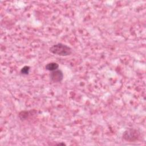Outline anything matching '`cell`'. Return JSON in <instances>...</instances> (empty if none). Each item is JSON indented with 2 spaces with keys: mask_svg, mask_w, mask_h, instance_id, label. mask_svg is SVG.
Returning a JSON list of instances; mask_svg holds the SVG:
<instances>
[{
  "mask_svg": "<svg viewBox=\"0 0 146 146\" xmlns=\"http://www.w3.org/2000/svg\"><path fill=\"white\" fill-rule=\"evenodd\" d=\"M49 50L52 54L62 56L70 55L72 52V50L70 46L61 43L52 45L50 47Z\"/></svg>",
  "mask_w": 146,
  "mask_h": 146,
  "instance_id": "1",
  "label": "cell"
},
{
  "mask_svg": "<svg viewBox=\"0 0 146 146\" xmlns=\"http://www.w3.org/2000/svg\"><path fill=\"white\" fill-rule=\"evenodd\" d=\"M140 137V131L135 128H128L122 135V139L127 142H135L138 140Z\"/></svg>",
  "mask_w": 146,
  "mask_h": 146,
  "instance_id": "2",
  "label": "cell"
},
{
  "mask_svg": "<svg viewBox=\"0 0 146 146\" xmlns=\"http://www.w3.org/2000/svg\"><path fill=\"white\" fill-rule=\"evenodd\" d=\"M50 78L51 81L54 83L60 82L63 79V73L60 70H56L51 72Z\"/></svg>",
  "mask_w": 146,
  "mask_h": 146,
  "instance_id": "3",
  "label": "cell"
},
{
  "mask_svg": "<svg viewBox=\"0 0 146 146\" xmlns=\"http://www.w3.org/2000/svg\"><path fill=\"white\" fill-rule=\"evenodd\" d=\"M36 111L35 110H30V111H22L18 114V117L21 120L24 121L27 120L31 116L35 114Z\"/></svg>",
  "mask_w": 146,
  "mask_h": 146,
  "instance_id": "4",
  "label": "cell"
},
{
  "mask_svg": "<svg viewBox=\"0 0 146 146\" xmlns=\"http://www.w3.org/2000/svg\"><path fill=\"white\" fill-rule=\"evenodd\" d=\"M59 68V64L56 62H50L47 63L45 66L46 70L50 71H53L56 70H58Z\"/></svg>",
  "mask_w": 146,
  "mask_h": 146,
  "instance_id": "5",
  "label": "cell"
},
{
  "mask_svg": "<svg viewBox=\"0 0 146 146\" xmlns=\"http://www.w3.org/2000/svg\"><path fill=\"white\" fill-rule=\"evenodd\" d=\"M30 66H25L24 67H23L20 72L23 75H27L29 74V71H30Z\"/></svg>",
  "mask_w": 146,
  "mask_h": 146,
  "instance_id": "6",
  "label": "cell"
}]
</instances>
